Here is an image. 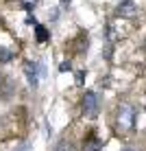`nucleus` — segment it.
<instances>
[{"label":"nucleus","mask_w":146,"mask_h":151,"mask_svg":"<svg viewBox=\"0 0 146 151\" xmlns=\"http://www.w3.org/2000/svg\"><path fill=\"white\" fill-rule=\"evenodd\" d=\"M13 57V53L11 50H7V48H0V64H2V61H9Z\"/></svg>","instance_id":"1a4fd4ad"},{"label":"nucleus","mask_w":146,"mask_h":151,"mask_svg":"<svg viewBox=\"0 0 146 151\" xmlns=\"http://www.w3.org/2000/svg\"><path fill=\"white\" fill-rule=\"evenodd\" d=\"M100 149H103V142L94 134H90V136L83 140V147H81V151H100Z\"/></svg>","instance_id":"20e7f679"},{"label":"nucleus","mask_w":146,"mask_h":151,"mask_svg":"<svg viewBox=\"0 0 146 151\" xmlns=\"http://www.w3.org/2000/svg\"><path fill=\"white\" fill-rule=\"evenodd\" d=\"M9 92V81L4 75H0V94H7Z\"/></svg>","instance_id":"6e6552de"},{"label":"nucleus","mask_w":146,"mask_h":151,"mask_svg":"<svg viewBox=\"0 0 146 151\" xmlns=\"http://www.w3.org/2000/svg\"><path fill=\"white\" fill-rule=\"evenodd\" d=\"M53 151H76V147H74V142H72V140L63 138V140H59V142L55 145Z\"/></svg>","instance_id":"423d86ee"},{"label":"nucleus","mask_w":146,"mask_h":151,"mask_svg":"<svg viewBox=\"0 0 146 151\" xmlns=\"http://www.w3.org/2000/svg\"><path fill=\"white\" fill-rule=\"evenodd\" d=\"M35 35H37V42H46L50 33L46 31V27H41V24H35Z\"/></svg>","instance_id":"0eeeda50"},{"label":"nucleus","mask_w":146,"mask_h":151,"mask_svg":"<svg viewBox=\"0 0 146 151\" xmlns=\"http://www.w3.org/2000/svg\"><path fill=\"white\" fill-rule=\"evenodd\" d=\"M124 151H135V149H124Z\"/></svg>","instance_id":"f8f14e48"},{"label":"nucleus","mask_w":146,"mask_h":151,"mask_svg":"<svg viewBox=\"0 0 146 151\" xmlns=\"http://www.w3.org/2000/svg\"><path fill=\"white\" fill-rule=\"evenodd\" d=\"M24 75H26V79H28V83L33 88H37V83H39V79H41V64L39 61H24Z\"/></svg>","instance_id":"7ed1b4c3"},{"label":"nucleus","mask_w":146,"mask_h":151,"mask_svg":"<svg viewBox=\"0 0 146 151\" xmlns=\"http://www.w3.org/2000/svg\"><path fill=\"white\" fill-rule=\"evenodd\" d=\"M137 9H135V2L133 0H122L118 4V15H133Z\"/></svg>","instance_id":"39448f33"},{"label":"nucleus","mask_w":146,"mask_h":151,"mask_svg":"<svg viewBox=\"0 0 146 151\" xmlns=\"http://www.w3.org/2000/svg\"><path fill=\"white\" fill-rule=\"evenodd\" d=\"M135 116H137V110L131 105V103H120L116 110V129L120 134H127L135 127Z\"/></svg>","instance_id":"f257e3e1"},{"label":"nucleus","mask_w":146,"mask_h":151,"mask_svg":"<svg viewBox=\"0 0 146 151\" xmlns=\"http://www.w3.org/2000/svg\"><path fill=\"white\" fill-rule=\"evenodd\" d=\"M98 94L94 90H87L85 94H83V101H81V110H83V114H85V116H96L98 114Z\"/></svg>","instance_id":"f03ea898"},{"label":"nucleus","mask_w":146,"mask_h":151,"mask_svg":"<svg viewBox=\"0 0 146 151\" xmlns=\"http://www.w3.org/2000/svg\"><path fill=\"white\" fill-rule=\"evenodd\" d=\"M20 2H22V7L26 9V11H31V9L37 4V0H20Z\"/></svg>","instance_id":"9d476101"},{"label":"nucleus","mask_w":146,"mask_h":151,"mask_svg":"<svg viewBox=\"0 0 146 151\" xmlns=\"http://www.w3.org/2000/svg\"><path fill=\"white\" fill-rule=\"evenodd\" d=\"M61 4H70V0H61Z\"/></svg>","instance_id":"9b49d317"}]
</instances>
